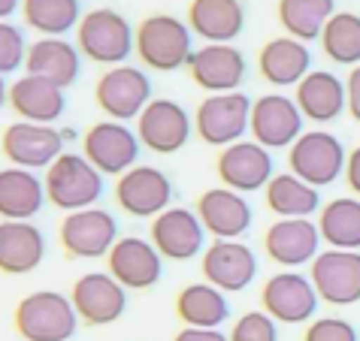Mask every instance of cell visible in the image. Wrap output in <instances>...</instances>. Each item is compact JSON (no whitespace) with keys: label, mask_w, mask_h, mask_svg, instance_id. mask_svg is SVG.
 I'll use <instances>...</instances> for the list:
<instances>
[{"label":"cell","mask_w":360,"mask_h":341,"mask_svg":"<svg viewBox=\"0 0 360 341\" xmlns=\"http://www.w3.org/2000/svg\"><path fill=\"white\" fill-rule=\"evenodd\" d=\"M134 52L152 73H176V69L188 67L194 55V34L188 22L169 15L155 13L146 15L134 31Z\"/></svg>","instance_id":"6da1fadb"},{"label":"cell","mask_w":360,"mask_h":341,"mask_svg":"<svg viewBox=\"0 0 360 341\" xmlns=\"http://www.w3.org/2000/svg\"><path fill=\"white\" fill-rule=\"evenodd\" d=\"M134 31L131 22L109 6H97L82 15L76 27V48L79 55L103 67H122L134 52Z\"/></svg>","instance_id":"7a4b0ae2"},{"label":"cell","mask_w":360,"mask_h":341,"mask_svg":"<svg viewBox=\"0 0 360 341\" xmlns=\"http://www.w3.org/2000/svg\"><path fill=\"white\" fill-rule=\"evenodd\" d=\"M13 323L25 341H70L76 335L79 314L70 296L58 290H37L15 305Z\"/></svg>","instance_id":"3957f363"},{"label":"cell","mask_w":360,"mask_h":341,"mask_svg":"<svg viewBox=\"0 0 360 341\" xmlns=\"http://www.w3.org/2000/svg\"><path fill=\"white\" fill-rule=\"evenodd\" d=\"M46 199L61 212H82V208L97 206L103 196V175L88 163L85 154L64 152L46 169Z\"/></svg>","instance_id":"277c9868"},{"label":"cell","mask_w":360,"mask_h":341,"mask_svg":"<svg viewBox=\"0 0 360 341\" xmlns=\"http://www.w3.org/2000/svg\"><path fill=\"white\" fill-rule=\"evenodd\" d=\"M345 145L339 142L336 133L330 130H306L297 142L288 148V166L297 178H303L312 187L333 185L339 175H345Z\"/></svg>","instance_id":"5b68a950"},{"label":"cell","mask_w":360,"mask_h":341,"mask_svg":"<svg viewBox=\"0 0 360 341\" xmlns=\"http://www.w3.org/2000/svg\"><path fill=\"white\" fill-rule=\"evenodd\" d=\"M94 100L109 121H136L152 103V79L139 67H109L94 85Z\"/></svg>","instance_id":"8992f818"},{"label":"cell","mask_w":360,"mask_h":341,"mask_svg":"<svg viewBox=\"0 0 360 341\" xmlns=\"http://www.w3.org/2000/svg\"><path fill=\"white\" fill-rule=\"evenodd\" d=\"M252 103L248 94H209L194 112V130L206 145L227 148L233 142H243L252 124Z\"/></svg>","instance_id":"52a82bcc"},{"label":"cell","mask_w":360,"mask_h":341,"mask_svg":"<svg viewBox=\"0 0 360 341\" xmlns=\"http://www.w3.org/2000/svg\"><path fill=\"white\" fill-rule=\"evenodd\" d=\"M318 293L312 278L297 272V269H282V272L269 275L261 290V305L276 323H312L318 311Z\"/></svg>","instance_id":"ba28073f"},{"label":"cell","mask_w":360,"mask_h":341,"mask_svg":"<svg viewBox=\"0 0 360 341\" xmlns=\"http://www.w3.org/2000/svg\"><path fill=\"white\" fill-rule=\"evenodd\" d=\"M0 152L18 169H49L64 154V133L55 124L13 121L0 136Z\"/></svg>","instance_id":"9c48e42d"},{"label":"cell","mask_w":360,"mask_h":341,"mask_svg":"<svg viewBox=\"0 0 360 341\" xmlns=\"http://www.w3.org/2000/svg\"><path fill=\"white\" fill-rule=\"evenodd\" d=\"M139 148L136 130L122 121H97L82 136V154L100 175H124L134 169Z\"/></svg>","instance_id":"30bf717a"},{"label":"cell","mask_w":360,"mask_h":341,"mask_svg":"<svg viewBox=\"0 0 360 341\" xmlns=\"http://www.w3.org/2000/svg\"><path fill=\"white\" fill-rule=\"evenodd\" d=\"M191 133H194V118L188 115V109L182 103L167 100V97H155L143 109V115L136 118L139 145H146L155 154L182 152Z\"/></svg>","instance_id":"8fae6325"},{"label":"cell","mask_w":360,"mask_h":341,"mask_svg":"<svg viewBox=\"0 0 360 341\" xmlns=\"http://www.w3.org/2000/svg\"><path fill=\"white\" fill-rule=\"evenodd\" d=\"M61 248L76 260H100L118 242V220L100 206L64 215L58 227Z\"/></svg>","instance_id":"7c38bea8"},{"label":"cell","mask_w":360,"mask_h":341,"mask_svg":"<svg viewBox=\"0 0 360 341\" xmlns=\"http://www.w3.org/2000/svg\"><path fill=\"white\" fill-rule=\"evenodd\" d=\"M309 278L315 284V293L321 302L345 308L360 302V250H321L312 266Z\"/></svg>","instance_id":"4fadbf2b"},{"label":"cell","mask_w":360,"mask_h":341,"mask_svg":"<svg viewBox=\"0 0 360 341\" xmlns=\"http://www.w3.org/2000/svg\"><path fill=\"white\" fill-rule=\"evenodd\" d=\"M306 118L297 109L294 97L285 94H264L252 103V124L248 133L257 145H264L266 152H278V148H291L303 130Z\"/></svg>","instance_id":"5bb4252c"},{"label":"cell","mask_w":360,"mask_h":341,"mask_svg":"<svg viewBox=\"0 0 360 341\" xmlns=\"http://www.w3.org/2000/svg\"><path fill=\"white\" fill-rule=\"evenodd\" d=\"M248 61L239 48L230 43H206L194 48L191 61H188V76L191 82L206 94H233L245 82Z\"/></svg>","instance_id":"9a60e30c"},{"label":"cell","mask_w":360,"mask_h":341,"mask_svg":"<svg viewBox=\"0 0 360 341\" xmlns=\"http://www.w3.org/2000/svg\"><path fill=\"white\" fill-rule=\"evenodd\" d=\"M273 152H266L264 145H257L255 139H243L221 148L215 163V173L221 178V185L236 190V194H255V190H266L273 182Z\"/></svg>","instance_id":"2e32d148"},{"label":"cell","mask_w":360,"mask_h":341,"mask_svg":"<svg viewBox=\"0 0 360 341\" xmlns=\"http://www.w3.org/2000/svg\"><path fill=\"white\" fill-rule=\"evenodd\" d=\"M115 203L131 218H158L173 203V182L158 166H134L115 182Z\"/></svg>","instance_id":"e0dca14e"},{"label":"cell","mask_w":360,"mask_h":341,"mask_svg":"<svg viewBox=\"0 0 360 341\" xmlns=\"http://www.w3.org/2000/svg\"><path fill=\"white\" fill-rule=\"evenodd\" d=\"M206 229L200 224L197 212L185 206H169L152 220V245L164 260L188 263L194 257H203L206 250Z\"/></svg>","instance_id":"ac0fdd59"},{"label":"cell","mask_w":360,"mask_h":341,"mask_svg":"<svg viewBox=\"0 0 360 341\" xmlns=\"http://www.w3.org/2000/svg\"><path fill=\"white\" fill-rule=\"evenodd\" d=\"M200 272L206 284L218 287L221 293H243L257 278V257L245 242H209L200 257Z\"/></svg>","instance_id":"d6986e66"},{"label":"cell","mask_w":360,"mask_h":341,"mask_svg":"<svg viewBox=\"0 0 360 341\" xmlns=\"http://www.w3.org/2000/svg\"><path fill=\"white\" fill-rule=\"evenodd\" d=\"M264 250L276 266H312L321 254V233L312 218H278L264 233Z\"/></svg>","instance_id":"ffe728a7"},{"label":"cell","mask_w":360,"mask_h":341,"mask_svg":"<svg viewBox=\"0 0 360 341\" xmlns=\"http://www.w3.org/2000/svg\"><path fill=\"white\" fill-rule=\"evenodd\" d=\"M106 272L124 290H152L164 275V257L152 242L139 236H124L106 254Z\"/></svg>","instance_id":"44dd1931"},{"label":"cell","mask_w":360,"mask_h":341,"mask_svg":"<svg viewBox=\"0 0 360 341\" xmlns=\"http://www.w3.org/2000/svg\"><path fill=\"white\" fill-rule=\"evenodd\" d=\"M197 218L203 229L218 242H236L252 229L255 212L248 206V199L243 194L230 187H212L206 194H200L197 199Z\"/></svg>","instance_id":"7402d4cb"},{"label":"cell","mask_w":360,"mask_h":341,"mask_svg":"<svg viewBox=\"0 0 360 341\" xmlns=\"http://www.w3.org/2000/svg\"><path fill=\"white\" fill-rule=\"evenodd\" d=\"M76 314L88 326H109L127 311V290L109 272H88L70 293Z\"/></svg>","instance_id":"603a6c76"},{"label":"cell","mask_w":360,"mask_h":341,"mask_svg":"<svg viewBox=\"0 0 360 341\" xmlns=\"http://www.w3.org/2000/svg\"><path fill=\"white\" fill-rule=\"evenodd\" d=\"M9 106L22 121H34V124H55L67 109V97L64 88H58L55 82H49L43 76H31L25 73L22 79H15L9 85Z\"/></svg>","instance_id":"cb8c5ba5"},{"label":"cell","mask_w":360,"mask_h":341,"mask_svg":"<svg viewBox=\"0 0 360 341\" xmlns=\"http://www.w3.org/2000/svg\"><path fill=\"white\" fill-rule=\"evenodd\" d=\"M257 69L273 88H297L312 73V52L294 36H276L264 43L257 55Z\"/></svg>","instance_id":"d4e9b609"},{"label":"cell","mask_w":360,"mask_h":341,"mask_svg":"<svg viewBox=\"0 0 360 341\" xmlns=\"http://www.w3.org/2000/svg\"><path fill=\"white\" fill-rule=\"evenodd\" d=\"M46 236L34 220H0V272L27 275L43 263Z\"/></svg>","instance_id":"484cf974"},{"label":"cell","mask_w":360,"mask_h":341,"mask_svg":"<svg viewBox=\"0 0 360 341\" xmlns=\"http://www.w3.org/2000/svg\"><path fill=\"white\" fill-rule=\"evenodd\" d=\"M188 27L203 43L230 46L245 27V6L243 0H191Z\"/></svg>","instance_id":"4316f807"},{"label":"cell","mask_w":360,"mask_h":341,"mask_svg":"<svg viewBox=\"0 0 360 341\" xmlns=\"http://www.w3.org/2000/svg\"><path fill=\"white\" fill-rule=\"evenodd\" d=\"M25 69L31 76H43L58 88H70L82 73V55L64 36H39L27 46Z\"/></svg>","instance_id":"83f0119b"},{"label":"cell","mask_w":360,"mask_h":341,"mask_svg":"<svg viewBox=\"0 0 360 341\" xmlns=\"http://www.w3.org/2000/svg\"><path fill=\"white\" fill-rule=\"evenodd\" d=\"M294 103L306 121L330 124L345 112V82L336 73H327V69H312L297 85Z\"/></svg>","instance_id":"f1b7e54d"},{"label":"cell","mask_w":360,"mask_h":341,"mask_svg":"<svg viewBox=\"0 0 360 341\" xmlns=\"http://www.w3.org/2000/svg\"><path fill=\"white\" fill-rule=\"evenodd\" d=\"M46 206V185L31 169H0V218L31 220Z\"/></svg>","instance_id":"f546056e"},{"label":"cell","mask_w":360,"mask_h":341,"mask_svg":"<svg viewBox=\"0 0 360 341\" xmlns=\"http://www.w3.org/2000/svg\"><path fill=\"white\" fill-rule=\"evenodd\" d=\"M176 317L185 326H194V329H221V323L230 317V302L218 287L197 281V284H188L179 290Z\"/></svg>","instance_id":"4dcf8cb0"},{"label":"cell","mask_w":360,"mask_h":341,"mask_svg":"<svg viewBox=\"0 0 360 341\" xmlns=\"http://www.w3.org/2000/svg\"><path fill=\"white\" fill-rule=\"evenodd\" d=\"M321 242L336 250H360V196H336L318 215Z\"/></svg>","instance_id":"1f68e13d"},{"label":"cell","mask_w":360,"mask_h":341,"mask_svg":"<svg viewBox=\"0 0 360 341\" xmlns=\"http://www.w3.org/2000/svg\"><path fill=\"white\" fill-rule=\"evenodd\" d=\"M264 196H266L269 212L278 218H312L315 212H321L318 187L306 185L294 173H276L273 182L266 185Z\"/></svg>","instance_id":"d6a6232c"},{"label":"cell","mask_w":360,"mask_h":341,"mask_svg":"<svg viewBox=\"0 0 360 341\" xmlns=\"http://www.w3.org/2000/svg\"><path fill=\"white\" fill-rule=\"evenodd\" d=\"M336 13V0H278L276 15L285 27V36H294L300 43L321 39L324 25Z\"/></svg>","instance_id":"836d02e7"},{"label":"cell","mask_w":360,"mask_h":341,"mask_svg":"<svg viewBox=\"0 0 360 341\" xmlns=\"http://www.w3.org/2000/svg\"><path fill=\"white\" fill-rule=\"evenodd\" d=\"M25 25L39 36H64L82 22L79 0H22Z\"/></svg>","instance_id":"e575fe53"},{"label":"cell","mask_w":360,"mask_h":341,"mask_svg":"<svg viewBox=\"0 0 360 341\" xmlns=\"http://www.w3.org/2000/svg\"><path fill=\"white\" fill-rule=\"evenodd\" d=\"M321 52L333 64H342V67L360 64V15L357 13H333V18L321 31Z\"/></svg>","instance_id":"d590c367"},{"label":"cell","mask_w":360,"mask_h":341,"mask_svg":"<svg viewBox=\"0 0 360 341\" xmlns=\"http://www.w3.org/2000/svg\"><path fill=\"white\" fill-rule=\"evenodd\" d=\"M230 341H278V326L266 311H248L230 326Z\"/></svg>","instance_id":"8d00e7d4"},{"label":"cell","mask_w":360,"mask_h":341,"mask_svg":"<svg viewBox=\"0 0 360 341\" xmlns=\"http://www.w3.org/2000/svg\"><path fill=\"white\" fill-rule=\"evenodd\" d=\"M27 61V39L18 25L0 22V76L15 73Z\"/></svg>","instance_id":"74e56055"},{"label":"cell","mask_w":360,"mask_h":341,"mask_svg":"<svg viewBox=\"0 0 360 341\" xmlns=\"http://www.w3.org/2000/svg\"><path fill=\"white\" fill-rule=\"evenodd\" d=\"M303 341H357V329L345 317H315Z\"/></svg>","instance_id":"f35d334b"},{"label":"cell","mask_w":360,"mask_h":341,"mask_svg":"<svg viewBox=\"0 0 360 341\" xmlns=\"http://www.w3.org/2000/svg\"><path fill=\"white\" fill-rule=\"evenodd\" d=\"M345 112L352 115V121L360 124V64L352 67L345 79Z\"/></svg>","instance_id":"ab89813d"},{"label":"cell","mask_w":360,"mask_h":341,"mask_svg":"<svg viewBox=\"0 0 360 341\" xmlns=\"http://www.w3.org/2000/svg\"><path fill=\"white\" fill-rule=\"evenodd\" d=\"M345 185L352 190L354 196H360V145H354L348 152V160H345Z\"/></svg>","instance_id":"60d3db41"},{"label":"cell","mask_w":360,"mask_h":341,"mask_svg":"<svg viewBox=\"0 0 360 341\" xmlns=\"http://www.w3.org/2000/svg\"><path fill=\"white\" fill-rule=\"evenodd\" d=\"M173 341H230L221 329H194V326H185L179 329Z\"/></svg>","instance_id":"b9f144b4"},{"label":"cell","mask_w":360,"mask_h":341,"mask_svg":"<svg viewBox=\"0 0 360 341\" xmlns=\"http://www.w3.org/2000/svg\"><path fill=\"white\" fill-rule=\"evenodd\" d=\"M15 9H22V0H0V22H9Z\"/></svg>","instance_id":"7bdbcfd3"},{"label":"cell","mask_w":360,"mask_h":341,"mask_svg":"<svg viewBox=\"0 0 360 341\" xmlns=\"http://www.w3.org/2000/svg\"><path fill=\"white\" fill-rule=\"evenodd\" d=\"M6 100H9V88H6V82H4V76H0V109H4Z\"/></svg>","instance_id":"ee69618b"}]
</instances>
